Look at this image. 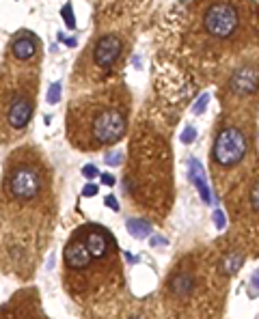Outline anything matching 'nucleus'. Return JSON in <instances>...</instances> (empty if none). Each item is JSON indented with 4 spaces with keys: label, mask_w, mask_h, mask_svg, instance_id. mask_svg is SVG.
<instances>
[{
    "label": "nucleus",
    "mask_w": 259,
    "mask_h": 319,
    "mask_svg": "<svg viewBox=\"0 0 259 319\" xmlns=\"http://www.w3.org/2000/svg\"><path fill=\"white\" fill-rule=\"evenodd\" d=\"M244 155H246V138H244L242 129H238L233 125L220 129L212 147L214 164H218L223 168H231V166H238L244 160Z\"/></svg>",
    "instance_id": "obj_6"
},
{
    "label": "nucleus",
    "mask_w": 259,
    "mask_h": 319,
    "mask_svg": "<svg viewBox=\"0 0 259 319\" xmlns=\"http://www.w3.org/2000/svg\"><path fill=\"white\" fill-rule=\"evenodd\" d=\"M190 168H192V179L197 181V188L201 190V197H203L205 203H210V190H207V186H205V179H203V168H201V164L197 160H190Z\"/></svg>",
    "instance_id": "obj_12"
},
{
    "label": "nucleus",
    "mask_w": 259,
    "mask_h": 319,
    "mask_svg": "<svg viewBox=\"0 0 259 319\" xmlns=\"http://www.w3.org/2000/svg\"><path fill=\"white\" fill-rule=\"evenodd\" d=\"M4 61L22 65V67H39L41 65V41H39V37L30 30L15 32L9 41Z\"/></svg>",
    "instance_id": "obj_7"
},
{
    "label": "nucleus",
    "mask_w": 259,
    "mask_h": 319,
    "mask_svg": "<svg viewBox=\"0 0 259 319\" xmlns=\"http://www.w3.org/2000/svg\"><path fill=\"white\" fill-rule=\"evenodd\" d=\"M203 28L216 39L231 37L238 28V9L229 2H214L203 13Z\"/></svg>",
    "instance_id": "obj_8"
},
{
    "label": "nucleus",
    "mask_w": 259,
    "mask_h": 319,
    "mask_svg": "<svg viewBox=\"0 0 259 319\" xmlns=\"http://www.w3.org/2000/svg\"><path fill=\"white\" fill-rule=\"evenodd\" d=\"M58 93H61V84H54V87L50 89V93H48V102H50V104H56V102H58V100H56Z\"/></svg>",
    "instance_id": "obj_18"
},
{
    "label": "nucleus",
    "mask_w": 259,
    "mask_h": 319,
    "mask_svg": "<svg viewBox=\"0 0 259 319\" xmlns=\"http://www.w3.org/2000/svg\"><path fill=\"white\" fill-rule=\"evenodd\" d=\"M119 246L102 224H82L63 250V283L76 300L97 298L113 289L119 276Z\"/></svg>",
    "instance_id": "obj_3"
},
{
    "label": "nucleus",
    "mask_w": 259,
    "mask_h": 319,
    "mask_svg": "<svg viewBox=\"0 0 259 319\" xmlns=\"http://www.w3.org/2000/svg\"><path fill=\"white\" fill-rule=\"evenodd\" d=\"M128 231L132 233L134 237H147L149 235V231H151V224L147 222V220H128Z\"/></svg>",
    "instance_id": "obj_13"
},
{
    "label": "nucleus",
    "mask_w": 259,
    "mask_h": 319,
    "mask_svg": "<svg viewBox=\"0 0 259 319\" xmlns=\"http://www.w3.org/2000/svg\"><path fill=\"white\" fill-rule=\"evenodd\" d=\"M93 173H97V171H93V166H87V171H84V175H89V177H91Z\"/></svg>",
    "instance_id": "obj_20"
},
{
    "label": "nucleus",
    "mask_w": 259,
    "mask_h": 319,
    "mask_svg": "<svg viewBox=\"0 0 259 319\" xmlns=\"http://www.w3.org/2000/svg\"><path fill=\"white\" fill-rule=\"evenodd\" d=\"M229 87L238 95H251L259 89V67L255 65H242L231 74Z\"/></svg>",
    "instance_id": "obj_9"
},
{
    "label": "nucleus",
    "mask_w": 259,
    "mask_h": 319,
    "mask_svg": "<svg viewBox=\"0 0 259 319\" xmlns=\"http://www.w3.org/2000/svg\"><path fill=\"white\" fill-rule=\"evenodd\" d=\"M251 289H255L251 294V298H257L259 296V270L255 272V274H253V278H251Z\"/></svg>",
    "instance_id": "obj_16"
},
{
    "label": "nucleus",
    "mask_w": 259,
    "mask_h": 319,
    "mask_svg": "<svg viewBox=\"0 0 259 319\" xmlns=\"http://www.w3.org/2000/svg\"><path fill=\"white\" fill-rule=\"evenodd\" d=\"M242 265H244V257L240 255V252H227L223 257V261H220V272H223L225 276H231V274H236Z\"/></svg>",
    "instance_id": "obj_11"
},
{
    "label": "nucleus",
    "mask_w": 259,
    "mask_h": 319,
    "mask_svg": "<svg viewBox=\"0 0 259 319\" xmlns=\"http://www.w3.org/2000/svg\"><path fill=\"white\" fill-rule=\"evenodd\" d=\"M251 205L255 212H259V179L255 181V186H253V190H251Z\"/></svg>",
    "instance_id": "obj_14"
},
{
    "label": "nucleus",
    "mask_w": 259,
    "mask_h": 319,
    "mask_svg": "<svg viewBox=\"0 0 259 319\" xmlns=\"http://www.w3.org/2000/svg\"><path fill=\"white\" fill-rule=\"evenodd\" d=\"M0 218L11 231L28 237H41L54 224V179L37 145H22L6 155L0 179Z\"/></svg>",
    "instance_id": "obj_1"
},
{
    "label": "nucleus",
    "mask_w": 259,
    "mask_h": 319,
    "mask_svg": "<svg viewBox=\"0 0 259 319\" xmlns=\"http://www.w3.org/2000/svg\"><path fill=\"white\" fill-rule=\"evenodd\" d=\"M214 222H216V229H225V213L223 212L214 213Z\"/></svg>",
    "instance_id": "obj_19"
},
{
    "label": "nucleus",
    "mask_w": 259,
    "mask_h": 319,
    "mask_svg": "<svg viewBox=\"0 0 259 319\" xmlns=\"http://www.w3.org/2000/svg\"><path fill=\"white\" fill-rule=\"evenodd\" d=\"M128 50V41L119 30H100L84 45L82 54L78 56L76 67L71 71V91L97 89L113 82L115 69L121 67L123 56Z\"/></svg>",
    "instance_id": "obj_5"
},
{
    "label": "nucleus",
    "mask_w": 259,
    "mask_h": 319,
    "mask_svg": "<svg viewBox=\"0 0 259 319\" xmlns=\"http://www.w3.org/2000/svg\"><path fill=\"white\" fill-rule=\"evenodd\" d=\"M207 102H210V95L203 93V95H201V100H199L197 104H194V112H203L205 106H207Z\"/></svg>",
    "instance_id": "obj_15"
},
{
    "label": "nucleus",
    "mask_w": 259,
    "mask_h": 319,
    "mask_svg": "<svg viewBox=\"0 0 259 319\" xmlns=\"http://www.w3.org/2000/svg\"><path fill=\"white\" fill-rule=\"evenodd\" d=\"M39 67L0 65V142L22 138L37 108Z\"/></svg>",
    "instance_id": "obj_4"
},
{
    "label": "nucleus",
    "mask_w": 259,
    "mask_h": 319,
    "mask_svg": "<svg viewBox=\"0 0 259 319\" xmlns=\"http://www.w3.org/2000/svg\"><path fill=\"white\" fill-rule=\"evenodd\" d=\"M130 106L132 97L121 82H108L74 97L65 112L69 145L84 153L115 147L128 134Z\"/></svg>",
    "instance_id": "obj_2"
},
{
    "label": "nucleus",
    "mask_w": 259,
    "mask_h": 319,
    "mask_svg": "<svg viewBox=\"0 0 259 319\" xmlns=\"http://www.w3.org/2000/svg\"><path fill=\"white\" fill-rule=\"evenodd\" d=\"M166 287H168V294H171L173 298L186 300V298H190L194 294V289H197V278H194L190 272L179 270V272H175V274H171Z\"/></svg>",
    "instance_id": "obj_10"
},
{
    "label": "nucleus",
    "mask_w": 259,
    "mask_h": 319,
    "mask_svg": "<svg viewBox=\"0 0 259 319\" xmlns=\"http://www.w3.org/2000/svg\"><path fill=\"white\" fill-rule=\"evenodd\" d=\"M194 127H186L184 129V134H181V142H186V145H190V142L194 140Z\"/></svg>",
    "instance_id": "obj_17"
}]
</instances>
